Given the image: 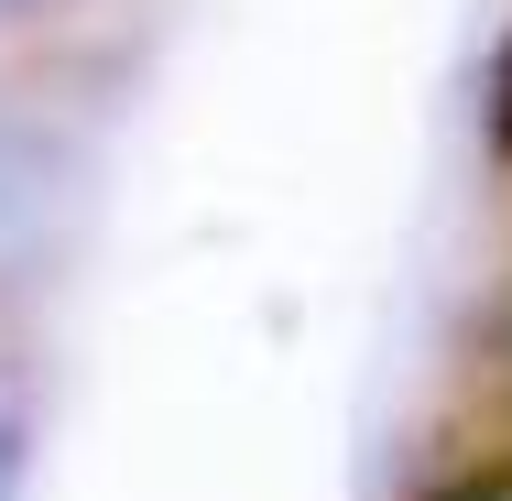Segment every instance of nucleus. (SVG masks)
Returning a JSON list of instances; mask_svg holds the SVG:
<instances>
[{"label":"nucleus","instance_id":"obj_1","mask_svg":"<svg viewBox=\"0 0 512 501\" xmlns=\"http://www.w3.org/2000/svg\"><path fill=\"white\" fill-rule=\"evenodd\" d=\"M436 501H512V469H469V480H447Z\"/></svg>","mask_w":512,"mask_h":501},{"label":"nucleus","instance_id":"obj_2","mask_svg":"<svg viewBox=\"0 0 512 501\" xmlns=\"http://www.w3.org/2000/svg\"><path fill=\"white\" fill-rule=\"evenodd\" d=\"M0 491H11V425H0Z\"/></svg>","mask_w":512,"mask_h":501}]
</instances>
